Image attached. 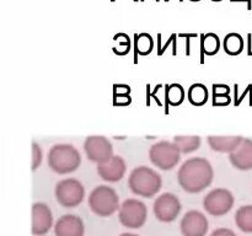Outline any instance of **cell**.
<instances>
[{
  "label": "cell",
  "instance_id": "cell-3",
  "mask_svg": "<svg viewBox=\"0 0 252 236\" xmlns=\"http://www.w3.org/2000/svg\"><path fill=\"white\" fill-rule=\"evenodd\" d=\"M47 162L52 171L59 175H66L76 171L81 164V155L74 145L54 144L47 155Z\"/></svg>",
  "mask_w": 252,
  "mask_h": 236
},
{
  "label": "cell",
  "instance_id": "cell-28",
  "mask_svg": "<svg viewBox=\"0 0 252 236\" xmlns=\"http://www.w3.org/2000/svg\"><path fill=\"white\" fill-rule=\"evenodd\" d=\"M120 236H139V235H135V234H132V233H123L121 234Z\"/></svg>",
  "mask_w": 252,
  "mask_h": 236
},
{
  "label": "cell",
  "instance_id": "cell-27",
  "mask_svg": "<svg viewBox=\"0 0 252 236\" xmlns=\"http://www.w3.org/2000/svg\"><path fill=\"white\" fill-rule=\"evenodd\" d=\"M211 236H238V235H236L231 229L219 228V229H216V230L211 234Z\"/></svg>",
  "mask_w": 252,
  "mask_h": 236
},
{
  "label": "cell",
  "instance_id": "cell-26",
  "mask_svg": "<svg viewBox=\"0 0 252 236\" xmlns=\"http://www.w3.org/2000/svg\"><path fill=\"white\" fill-rule=\"evenodd\" d=\"M42 164V149L36 142L32 143V171H36Z\"/></svg>",
  "mask_w": 252,
  "mask_h": 236
},
{
  "label": "cell",
  "instance_id": "cell-14",
  "mask_svg": "<svg viewBox=\"0 0 252 236\" xmlns=\"http://www.w3.org/2000/svg\"><path fill=\"white\" fill-rule=\"evenodd\" d=\"M127 171V164L120 155H113L110 161L105 164H97V174L103 181L118 182L125 177Z\"/></svg>",
  "mask_w": 252,
  "mask_h": 236
},
{
  "label": "cell",
  "instance_id": "cell-24",
  "mask_svg": "<svg viewBox=\"0 0 252 236\" xmlns=\"http://www.w3.org/2000/svg\"><path fill=\"white\" fill-rule=\"evenodd\" d=\"M231 97L229 96V86L218 84L213 85V105L214 106H226L230 103Z\"/></svg>",
  "mask_w": 252,
  "mask_h": 236
},
{
  "label": "cell",
  "instance_id": "cell-10",
  "mask_svg": "<svg viewBox=\"0 0 252 236\" xmlns=\"http://www.w3.org/2000/svg\"><path fill=\"white\" fill-rule=\"evenodd\" d=\"M153 209L158 220L162 223H171L180 215L182 206L176 194L165 192L155 199Z\"/></svg>",
  "mask_w": 252,
  "mask_h": 236
},
{
  "label": "cell",
  "instance_id": "cell-1",
  "mask_svg": "<svg viewBox=\"0 0 252 236\" xmlns=\"http://www.w3.org/2000/svg\"><path fill=\"white\" fill-rule=\"evenodd\" d=\"M214 178V170L211 162L201 156L186 160L177 172V181L182 189L189 193L204 191Z\"/></svg>",
  "mask_w": 252,
  "mask_h": 236
},
{
  "label": "cell",
  "instance_id": "cell-21",
  "mask_svg": "<svg viewBox=\"0 0 252 236\" xmlns=\"http://www.w3.org/2000/svg\"><path fill=\"white\" fill-rule=\"evenodd\" d=\"M186 97V91H185L184 86L180 84H171V85L166 86V91H165V100L169 105L171 106H179L181 105Z\"/></svg>",
  "mask_w": 252,
  "mask_h": 236
},
{
  "label": "cell",
  "instance_id": "cell-4",
  "mask_svg": "<svg viewBox=\"0 0 252 236\" xmlns=\"http://www.w3.org/2000/svg\"><path fill=\"white\" fill-rule=\"evenodd\" d=\"M88 202L91 211L101 218L111 216L121 208L118 193L116 189L106 184L95 187L91 191Z\"/></svg>",
  "mask_w": 252,
  "mask_h": 236
},
{
  "label": "cell",
  "instance_id": "cell-29",
  "mask_svg": "<svg viewBox=\"0 0 252 236\" xmlns=\"http://www.w3.org/2000/svg\"><path fill=\"white\" fill-rule=\"evenodd\" d=\"M213 1H221V0H213Z\"/></svg>",
  "mask_w": 252,
  "mask_h": 236
},
{
  "label": "cell",
  "instance_id": "cell-13",
  "mask_svg": "<svg viewBox=\"0 0 252 236\" xmlns=\"http://www.w3.org/2000/svg\"><path fill=\"white\" fill-rule=\"evenodd\" d=\"M85 225L80 216L74 214H64L54 224L56 236H84Z\"/></svg>",
  "mask_w": 252,
  "mask_h": 236
},
{
  "label": "cell",
  "instance_id": "cell-11",
  "mask_svg": "<svg viewBox=\"0 0 252 236\" xmlns=\"http://www.w3.org/2000/svg\"><path fill=\"white\" fill-rule=\"evenodd\" d=\"M180 229L184 236H206L209 223L207 216L199 210H189L182 216Z\"/></svg>",
  "mask_w": 252,
  "mask_h": 236
},
{
  "label": "cell",
  "instance_id": "cell-19",
  "mask_svg": "<svg viewBox=\"0 0 252 236\" xmlns=\"http://www.w3.org/2000/svg\"><path fill=\"white\" fill-rule=\"evenodd\" d=\"M187 100L193 106H203L208 101V88L204 84L197 83L189 88Z\"/></svg>",
  "mask_w": 252,
  "mask_h": 236
},
{
  "label": "cell",
  "instance_id": "cell-20",
  "mask_svg": "<svg viewBox=\"0 0 252 236\" xmlns=\"http://www.w3.org/2000/svg\"><path fill=\"white\" fill-rule=\"evenodd\" d=\"M201 38L202 58H203V54L214 56L216 53H218L219 48H220V39L216 33L201 34Z\"/></svg>",
  "mask_w": 252,
  "mask_h": 236
},
{
  "label": "cell",
  "instance_id": "cell-15",
  "mask_svg": "<svg viewBox=\"0 0 252 236\" xmlns=\"http://www.w3.org/2000/svg\"><path fill=\"white\" fill-rule=\"evenodd\" d=\"M229 160L240 171L252 170V139L244 138L238 149L229 154Z\"/></svg>",
  "mask_w": 252,
  "mask_h": 236
},
{
  "label": "cell",
  "instance_id": "cell-18",
  "mask_svg": "<svg viewBox=\"0 0 252 236\" xmlns=\"http://www.w3.org/2000/svg\"><path fill=\"white\" fill-rule=\"evenodd\" d=\"M235 224L243 233L252 234V204L240 206L236 210Z\"/></svg>",
  "mask_w": 252,
  "mask_h": 236
},
{
  "label": "cell",
  "instance_id": "cell-17",
  "mask_svg": "<svg viewBox=\"0 0 252 236\" xmlns=\"http://www.w3.org/2000/svg\"><path fill=\"white\" fill-rule=\"evenodd\" d=\"M172 142L179 147L181 154H191L199 149L202 138L199 135H176Z\"/></svg>",
  "mask_w": 252,
  "mask_h": 236
},
{
  "label": "cell",
  "instance_id": "cell-2",
  "mask_svg": "<svg viewBox=\"0 0 252 236\" xmlns=\"http://www.w3.org/2000/svg\"><path fill=\"white\" fill-rule=\"evenodd\" d=\"M161 176L154 169L138 166L132 170L128 177V187L135 196L153 198L161 189Z\"/></svg>",
  "mask_w": 252,
  "mask_h": 236
},
{
  "label": "cell",
  "instance_id": "cell-5",
  "mask_svg": "<svg viewBox=\"0 0 252 236\" xmlns=\"http://www.w3.org/2000/svg\"><path fill=\"white\" fill-rule=\"evenodd\" d=\"M149 159L157 167L169 171L177 166L181 159V151L174 142L160 140L152 145L149 150Z\"/></svg>",
  "mask_w": 252,
  "mask_h": 236
},
{
  "label": "cell",
  "instance_id": "cell-23",
  "mask_svg": "<svg viewBox=\"0 0 252 236\" xmlns=\"http://www.w3.org/2000/svg\"><path fill=\"white\" fill-rule=\"evenodd\" d=\"M134 47H135V54H140V56H147L154 48V41H153L152 36L148 33H140L134 36Z\"/></svg>",
  "mask_w": 252,
  "mask_h": 236
},
{
  "label": "cell",
  "instance_id": "cell-25",
  "mask_svg": "<svg viewBox=\"0 0 252 236\" xmlns=\"http://www.w3.org/2000/svg\"><path fill=\"white\" fill-rule=\"evenodd\" d=\"M123 85H115V95H113V98H115V105L116 106H126L130 103V88L126 85L125 90L122 91Z\"/></svg>",
  "mask_w": 252,
  "mask_h": 236
},
{
  "label": "cell",
  "instance_id": "cell-6",
  "mask_svg": "<svg viewBox=\"0 0 252 236\" xmlns=\"http://www.w3.org/2000/svg\"><path fill=\"white\" fill-rule=\"evenodd\" d=\"M57 202L64 208H75L85 198V188L76 178L61 179L54 189Z\"/></svg>",
  "mask_w": 252,
  "mask_h": 236
},
{
  "label": "cell",
  "instance_id": "cell-7",
  "mask_svg": "<svg viewBox=\"0 0 252 236\" xmlns=\"http://www.w3.org/2000/svg\"><path fill=\"white\" fill-rule=\"evenodd\" d=\"M118 218L125 228L139 229L147 223L148 208L139 199L128 198L121 204Z\"/></svg>",
  "mask_w": 252,
  "mask_h": 236
},
{
  "label": "cell",
  "instance_id": "cell-22",
  "mask_svg": "<svg viewBox=\"0 0 252 236\" xmlns=\"http://www.w3.org/2000/svg\"><path fill=\"white\" fill-rule=\"evenodd\" d=\"M224 51L230 56H238L244 49V39L239 33H229L224 38Z\"/></svg>",
  "mask_w": 252,
  "mask_h": 236
},
{
  "label": "cell",
  "instance_id": "cell-8",
  "mask_svg": "<svg viewBox=\"0 0 252 236\" xmlns=\"http://www.w3.org/2000/svg\"><path fill=\"white\" fill-rule=\"evenodd\" d=\"M235 198L226 188H214L204 196L203 208L213 216H223L233 209Z\"/></svg>",
  "mask_w": 252,
  "mask_h": 236
},
{
  "label": "cell",
  "instance_id": "cell-30",
  "mask_svg": "<svg viewBox=\"0 0 252 236\" xmlns=\"http://www.w3.org/2000/svg\"><path fill=\"white\" fill-rule=\"evenodd\" d=\"M140 1H143V0H140ZM157 1H159V0H157Z\"/></svg>",
  "mask_w": 252,
  "mask_h": 236
},
{
  "label": "cell",
  "instance_id": "cell-12",
  "mask_svg": "<svg viewBox=\"0 0 252 236\" xmlns=\"http://www.w3.org/2000/svg\"><path fill=\"white\" fill-rule=\"evenodd\" d=\"M53 226V214L46 203L36 202L32 206V234L43 236Z\"/></svg>",
  "mask_w": 252,
  "mask_h": 236
},
{
  "label": "cell",
  "instance_id": "cell-16",
  "mask_svg": "<svg viewBox=\"0 0 252 236\" xmlns=\"http://www.w3.org/2000/svg\"><path fill=\"white\" fill-rule=\"evenodd\" d=\"M244 137L241 135H209L207 138L209 147L212 150L218 152H233L239 148L243 142Z\"/></svg>",
  "mask_w": 252,
  "mask_h": 236
},
{
  "label": "cell",
  "instance_id": "cell-9",
  "mask_svg": "<svg viewBox=\"0 0 252 236\" xmlns=\"http://www.w3.org/2000/svg\"><path fill=\"white\" fill-rule=\"evenodd\" d=\"M84 150L89 160L105 164L113 157V147L103 135H89L84 142Z\"/></svg>",
  "mask_w": 252,
  "mask_h": 236
}]
</instances>
